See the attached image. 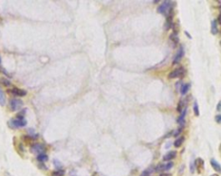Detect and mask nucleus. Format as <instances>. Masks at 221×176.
Masks as SVG:
<instances>
[{
	"label": "nucleus",
	"instance_id": "1",
	"mask_svg": "<svg viewBox=\"0 0 221 176\" xmlns=\"http://www.w3.org/2000/svg\"><path fill=\"white\" fill-rule=\"evenodd\" d=\"M8 124L12 129H19V128L25 127L26 124H27V121L23 118V117L17 116L16 118L11 119L8 122Z\"/></svg>",
	"mask_w": 221,
	"mask_h": 176
},
{
	"label": "nucleus",
	"instance_id": "2",
	"mask_svg": "<svg viewBox=\"0 0 221 176\" xmlns=\"http://www.w3.org/2000/svg\"><path fill=\"white\" fill-rule=\"evenodd\" d=\"M45 151H46V148L41 143H35V144H32L30 147V152L37 155L41 154H44Z\"/></svg>",
	"mask_w": 221,
	"mask_h": 176
},
{
	"label": "nucleus",
	"instance_id": "3",
	"mask_svg": "<svg viewBox=\"0 0 221 176\" xmlns=\"http://www.w3.org/2000/svg\"><path fill=\"white\" fill-rule=\"evenodd\" d=\"M173 8V3L171 1H164L157 9V11L161 14H166Z\"/></svg>",
	"mask_w": 221,
	"mask_h": 176
},
{
	"label": "nucleus",
	"instance_id": "4",
	"mask_svg": "<svg viewBox=\"0 0 221 176\" xmlns=\"http://www.w3.org/2000/svg\"><path fill=\"white\" fill-rule=\"evenodd\" d=\"M23 103L21 99H12L10 101V109L12 111H16L20 110L23 107Z\"/></svg>",
	"mask_w": 221,
	"mask_h": 176
},
{
	"label": "nucleus",
	"instance_id": "5",
	"mask_svg": "<svg viewBox=\"0 0 221 176\" xmlns=\"http://www.w3.org/2000/svg\"><path fill=\"white\" fill-rule=\"evenodd\" d=\"M184 73H185L184 67H178V68H176V69L173 70L171 73H169L168 78H169V79L181 78V77L184 76Z\"/></svg>",
	"mask_w": 221,
	"mask_h": 176
},
{
	"label": "nucleus",
	"instance_id": "6",
	"mask_svg": "<svg viewBox=\"0 0 221 176\" xmlns=\"http://www.w3.org/2000/svg\"><path fill=\"white\" fill-rule=\"evenodd\" d=\"M184 48L183 46H180L179 49H178V52L177 54L175 55V57L173 61V65H175V64H178L180 63V61L182 60L183 56H184Z\"/></svg>",
	"mask_w": 221,
	"mask_h": 176
},
{
	"label": "nucleus",
	"instance_id": "7",
	"mask_svg": "<svg viewBox=\"0 0 221 176\" xmlns=\"http://www.w3.org/2000/svg\"><path fill=\"white\" fill-rule=\"evenodd\" d=\"M172 25H173V8L168 12V16L167 17L166 23H165V29L168 30L172 27Z\"/></svg>",
	"mask_w": 221,
	"mask_h": 176
},
{
	"label": "nucleus",
	"instance_id": "8",
	"mask_svg": "<svg viewBox=\"0 0 221 176\" xmlns=\"http://www.w3.org/2000/svg\"><path fill=\"white\" fill-rule=\"evenodd\" d=\"M10 92L16 95V96H19V97H23V96H26L27 95V92L25 90H23V89H19V88L17 87H14L12 88L11 90H10Z\"/></svg>",
	"mask_w": 221,
	"mask_h": 176
},
{
	"label": "nucleus",
	"instance_id": "9",
	"mask_svg": "<svg viewBox=\"0 0 221 176\" xmlns=\"http://www.w3.org/2000/svg\"><path fill=\"white\" fill-rule=\"evenodd\" d=\"M186 114H187V108H185V109L181 112V115L179 116V117H178V119H177V123L181 125V127H184Z\"/></svg>",
	"mask_w": 221,
	"mask_h": 176
},
{
	"label": "nucleus",
	"instance_id": "10",
	"mask_svg": "<svg viewBox=\"0 0 221 176\" xmlns=\"http://www.w3.org/2000/svg\"><path fill=\"white\" fill-rule=\"evenodd\" d=\"M175 157H176V151H170L163 156V161H171V160L174 159Z\"/></svg>",
	"mask_w": 221,
	"mask_h": 176
},
{
	"label": "nucleus",
	"instance_id": "11",
	"mask_svg": "<svg viewBox=\"0 0 221 176\" xmlns=\"http://www.w3.org/2000/svg\"><path fill=\"white\" fill-rule=\"evenodd\" d=\"M194 164H195V168H197V170L199 171V173H200L201 170L204 168V164H205V163H204V161H203L201 158H198V159H196Z\"/></svg>",
	"mask_w": 221,
	"mask_h": 176
},
{
	"label": "nucleus",
	"instance_id": "12",
	"mask_svg": "<svg viewBox=\"0 0 221 176\" xmlns=\"http://www.w3.org/2000/svg\"><path fill=\"white\" fill-rule=\"evenodd\" d=\"M210 163H211V166L212 167V168H213L216 172L221 173V166H220V164H219L217 161H215L214 159H211V160H210Z\"/></svg>",
	"mask_w": 221,
	"mask_h": 176
},
{
	"label": "nucleus",
	"instance_id": "13",
	"mask_svg": "<svg viewBox=\"0 0 221 176\" xmlns=\"http://www.w3.org/2000/svg\"><path fill=\"white\" fill-rule=\"evenodd\" d=\"M190 89V84H182L181 85V88H180V91H181V93L182 95H186L188 93V92L189 91Z\"/></svg>",
	"mask_w": 221,
	"mask_h": 176
},
{
	"label": "nucleus",
	"instance_id": "14",
	"mask_svg": "<svg viewBox=\"0 0 221 176\" xmlns=\"http://www.w3.org/2000/svg\"><path fill=\"white\" fill-rule=\"evenodd\" d=\"M211 32L212 35H217L218 32V23H217V21L216 20H213L211 23Z\"/></svg>",
	"mask_w": 221,
	"mask_h": 176
},
{
	"label": "nucleus",
	"instance_id": "15",
	"mask_svg": "<svg viewBox=\"0 0 221 176\" xmlns=\"http://www.w3.org/2000/svg\"><path fill=\"white\" fill-rule=\"evenodd\" d=\"M0 84H1L2 85H4V86H5V87H10L11 85V80L8 79L7 78H5V77L0 78Z\"/></svg>",
	"mask_w": 221,
	"mask_h": 176
},
{
	"label": "nucleus",
	"instance_id": "16",
	"mask_svg": "<svg viewBox=\"0 0 221 176\" xmlns=\"http://www.w3.org/2000/svg\"><path fill=\"white\" fill-rule=\"evenodd\" d=\"M184 139H185L184 137H178V138H176L175 141L174 142V147H175V148H180V147L182 146V144L183 143Z\"/></svg>",
	"mask_w": 221,
	"mask_h": 176
},
{
	"label": "nucleus",
	"instance_id": "17",
	"mask_svg": "<svg viewBox=\"0 0 221 176\" xmlns=\"http://www.w3.org/2000/svg\"><path fill=\"white\" fill-rule=\"evenodd\" d=\"M36 159H37V161H38L39 162L43 163V162H46V161L49 160V156H48L46 154H41V155H37Z\"/></svg>",
	"mask_w": 221,
	"mask_h": 176
},
{
	"label": "nucleus",
	"instance_id": "18",
	"mask_svg": "<svg viewBox=\"0 0 221 176\" xmlns=\"http://www.w3.org/2000/svg\"><path fill=\"white\" fill-rule=\"evenodd\" d=\"M5 103H6V98H5V95L3 92V90L0 88V105L1 106H4L5 105Z\"/></svg>",
	"mask_w": 221,
	"mask_h": 176
},
{
	"label": "nucleus",
	"instance_id": "19",
	"mask_svg": "<svg viewBox=\"0 0 221 176\" xmlns=\"http://www.w3.org/2000/svg\"><path fill=\"white\" fill-rule=\"evenodd\" d=\"M169 40L172 41H173L174 43H175V44H177V43L180 41V39H179L178 35H177V34H174V33L170 34V35H169Z\"/></svg>",
	"mask_w": 221,
	"mask_h": 176
},
{
	"label": "nucleus",
	"instance_id": "20",
	"mask_svg": "<svg viewBox=\"0 0 221 176\" xmlns=\"http://www.w3.org/2000/svg\"><path fill=\"white\" fill-rule=\"evenodd\" d=\"M65 174V171L62 169H58L56 171H54L51 173L50 176H64Z\"/></svg>",
	"mask_w": 221,
	"mask_h": 176
},
{
	"label": "nucleus",
	"instance_id": "21",
	"mask_svg": "<svg viewBox=\"0 0 221 176\" xmlns=\"http://www.w3.org/2000/svg\"><path fill=\"white\" fill-rule=\"evenodd\" d=\"M23 141L25 142V143L26 144H31V143H33L34 142V140H35V138H33V137H29V136H23Z\"/></svg>",
	"mask_w": 221,
	"mask_h": 176
},
{
	"label": "nucleus",
	"instance_id": "22",
	"mask_svg": "<svg viewBox=\"0 0 221 176\" xmlns=\"http://www.w3.org/2000/svg\"><path fill=\"white\" fill-rule=\"evenodd\" d=\"M16 149H17V151L18 152V154H19V155H23V154L24 153L23 146V144H22V143H18L17 144V146H16Z\"/></svg>",
	"mask_w": 221,
	"mask_h": 176
},
{
	"label": "nucleus",
	"instance_id": "23",
	"mask_svg": "<svg viewBox=\"0 0 221 176\" xmlns=\"http://www.w3.org/2000/svg\"><path fill=\"white\" fill-rule=\"evenodd\" d=\"M154 170H155V169H153L152 167H150V168L144 170V171L142 173V174H141L140 176H150V175L152 173V172H153Z\"/></svg>",
	"mask_w": 221,
	"mask_h": 176
},
{
	"label": "nucleus",
	"instance_id": "24",
	"mask_svg": "<svg viewBox=\"0 0 221 176\" xmlns=\"http://www.w3.org/2000/svg\"><path fill=\"white\" fill-rule=\"evenodd\" d=\"M163 170H165V164H162V163L158 164V165L155 167V171H156V172H162Z\"/></svg>",
	"mask_w": 221,
	"mask_h": 176
},
{
	"label": "nucleus",
	"instance_id": "25",
	"mask_svg": "<svg viewBox=\"0 0 221 176\" xmlns=\"http://www.w3.org/2000/svg\"><path fill=\"white\" fill-rule=\"evenodd\" d=\"M194 112L195 116H197V117L200 116V110H199V105H198L197 101H195L194 104Z\"/></svg>",
	"mask_w": 221,
	"mask_h": 176
},
{
	"label": "nucleus",
	"instance_id": "26",
	"mask_svg": "<svg viewBox=\"0 0 221 176\" xmlns=\"http://www.w3.org/2000/svg\"><path fill=\"white\" fill-rule=\"evenodd\" d=\"M183 105H184L183 101H182V100H181V101L179 102V104H178L177 108H176V111H177L178 112H180V113H181V112L183 111Z\"/></svg>",
	"mask_w": 221,
	"mask_h": 176
},
{
	"label": "nucleus",
	"instance_id": "27",
	"mask_svg": "<svg viewBox=\"0 0 221 176\" xmlns=\"http://www.w3.org/2000/svg\"><path fill=\"white\" fill-rule=\"evenodd\" d=\"M174 166V163L172 161H168L167 164H165V170H169L173 167Z\"/></svg>",
	"mask_w": 221,
	"mask_h": 176
},
{
	"label": "nucleus",
	"instance_id": "28",
	"mask_svg": "<svg viewBox=\"0 0 221 176\" xmlns=\"http://www.w3.org/2000/svg\"><path fill=\"white\" fill-rule=\"evenodd\" d=\"M189 166H190V167H189L190 172H191L192 173H194V171H195V164H194V161H191Z\"/></svg>",
	"mask_w": 221,
	"mask_h": 176
},
{
	"label": "nucleus",
	"instance_id": "29",
	"mask_svg": "<svg viewBox=\"0 0 221 176\" xmlns=\"http://www.w3.org/2000/svg\"><path fill=\"white\" fill-rule=\"evenodd\" d=\"M182 127H180V128L174 133V137H178V136L182 133Z\"/></svg>",
	"mask_w": 221,
	"mask_h": 176
},
{
	"label": "nucleus",
	"instance_id": "30",
	"mask_svg": "<svg viewBox=\"0 0 221 176\" xmlns=\"http://www.w3.org/2000/svg\"><path fill=\"white\" fill-rule=\"evenodd\" d=\"M215 121H216L217 123H221V114H220V115H218V116H216V117H215Z\"/></svg>",
	"mask_w": 221,
	"mask_h": 176
},
{
	"label": "nucleus",
	"instance_id": "31",
	"mask_svg": "<svg viewBox=\"0 0 221 176\" xmlns=\"http://www.w3.org/2000/svg\"><path fill=\"white\" fill-rule=\"evenodd\" d=\"M217 111H221V100L217 105Z\"/></svg>",
	"mask_w": 221,
	"mask_h": 176
},
{
	"label": "nucleus",
	"instance_id": "32",
	"mask_svg": "<svg viewBox=\"0 0 221 176\" xmlns=\"http://www.w3.org/2000/svg\"><path fill=\"white\" fill-rule=\"evenodd\" d=\"M159 176H171V175L169 173H160Z\"/></svg>",
	"mask_w": 221,
	"mask_h": 176
},
{
	"label": "nucleus",
	"instance_id": "33",
	"mask_svg": "<svg viewBox=\"0 0 221 176\" xmlns=\"http://www.w3.org/2000/svg\"><path fill=\"white\" fill-rule=\"evenodd\" d=\"M184 168H185V166L184 165H182V167H181V169H180V174H182V171H184Z\"/></svg>",
	"mask_w": 221,
	"mask_h": 176
},
{
	"label": "nucleus",
	"instance_id": "34",
	"mask_svg": "<svg viewBox=\"0 0 221 176\" xmlns=\"http://www.w3.org/2000/svg\"><path fill=\"white\" fill-rule=\"evenodd\" d=\"M218 23L221 25V13H220V15H219L218 17Z\"/></svg>",
	"mask_w": 221,
	"mask_h": 176
},
{
	"label": "nucleus",
	"instance_id": "35",
	"mask_svg": "<svg viewBox=\"0 0 221 176\" xmlns=\"http://www.w3.org/2000/svg\"><path fill=\"white\" fill-rule=\"evenodd\" d=\"M185 34H186V35H187V36H188V38H190V39H191V38H192V36H191V35H189V34H188V31H185Z\"/></svg>",
	"mask_w": 221,
	"mask_h": 176
},
{
	"label": "nucleus",
	"instance_id": "36",
	"mask_svg": "<svg viewBox=\"0 0 221 176\" xmlns=\"http://www.w3.org/2000/svg\"><path fill=\"white\" fill-rule=\"evenodd\" d=\"M211 176H219L218 174H217V173H214V174H212Z\"/></svg>",
	"mask_w": 221,
	"mask_h": 176
},
{
	"label": "nucleus",
	"instance_id": "37",
	"mask_svg": "<svg viewBox=\"0 0 221 176\" xmlns=\"http://www.w3.org/2000/svg\"><path fill=\"white\" fill-rule=\"evenodd\" d=\"M0 64H1V59H0Z\"/></svg>",
	"mask_w": 221,
	"mask_h": 176
},
{
	"label": "nucleus",
	"instance_id": "38",
	"mask_svg": "<svg viewBox=\"0 0 221 176\" xmlns=\"http://www.w3.org/2000/svg\"><path fill=\"white\" fill-rule=\"evenodd\" d=\"M220 45H221V41H220Z\"/></svg>",
	"mask_w": 221,
	"mask_h": 176
}]
</instances>
